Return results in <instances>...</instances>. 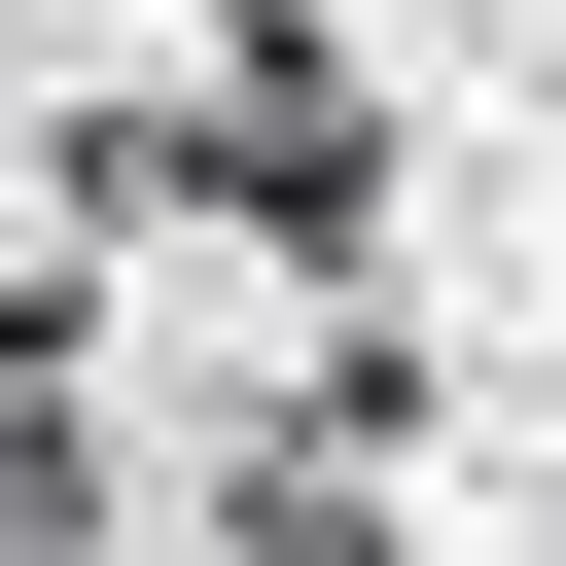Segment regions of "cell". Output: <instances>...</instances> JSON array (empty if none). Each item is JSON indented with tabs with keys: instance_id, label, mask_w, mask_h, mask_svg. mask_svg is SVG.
Returning a JSON list of instances; mask_svg holds the SVG:
<instances>
[{
	"instance_id": "1",
	"label": "cell",
	"mask_w": 566,
	"mask_h": 566,
	"mask_svg": "<svg viewBox=\"0 0 566 566\" xmlns=\"http://www.w3.org/2000/svg\"><path fill=\"white\" fill-rule=\"evenodd\" d=\"M142 495H106V318L71 283H0V566H106Z\"/></svg>"
}]
</instances>
